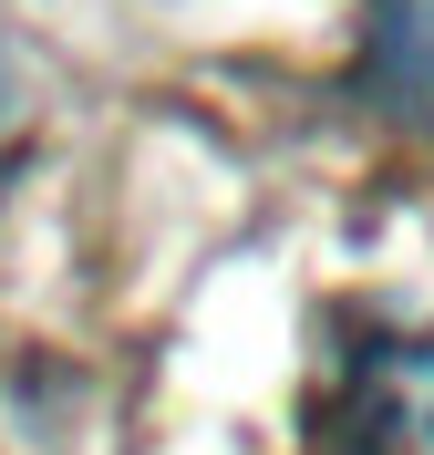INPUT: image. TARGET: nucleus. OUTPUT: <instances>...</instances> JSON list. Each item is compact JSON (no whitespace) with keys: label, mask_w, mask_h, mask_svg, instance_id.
Masks as SVG:
<instances>
[{"label":"nucleus","mask_w":434,"mask_h":455,"mask_svg":"<svg viewBox=\"0 0 434 455\" xmlns=\"http://www.w3.org/2000/svg\"><path fill=\"white\" fill-rule=\"evenodd\" d=\"M0 135H11V73H0Z\"/></svg>","instance_id":"1"}]
</instances>
